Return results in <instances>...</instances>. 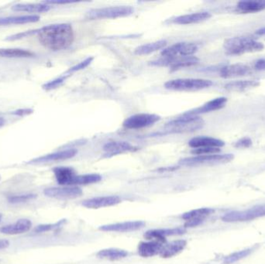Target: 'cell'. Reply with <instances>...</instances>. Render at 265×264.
I'll use <instances>...</instances> for the list:
<instances>
[{
	"label": "cell",
	"instance_id": "28",
	"mask_svg": "<svg viewBox=\"0 0 265 264\" xmlns=\"http://www.w3.org/2000/svg\"><path fill=\"white\" fill-rule=\"evenodd\" d=\"M260 85L258 81L254 80H243V81H232L225 85L226 89L231 92H243L257 87Z\"/></svg>",
	"mask_w": 265,
	"mask_h": 264
},
{
	"label": "cell",
	"instance_id": "21",
	"mask_svg": "<svg viewBox=\"0 0 265 264\" xmlns=\"http://www.w3.org/2000/svg\"><path fill=\"white\" fill-rule=\"evenodd\" d=\"M250 72V68L245 64H235L222 68L220 71V75L224 78H232V77L246 75Z\"/></svg>",
	"mask_w": 265,
	"mask_h": 264
},
{
	"label": "cell",
	"instance_id": "18",
	"mask_svg": "<svg viewBox=\"0 0 265 264\" xmlns=\"http://www.w3.org/2000/svg\"><path fill=\"white\" fill-rule=\"evenodd\" d=\"M186 232V229L183 228H168V229H154L150 230L144 234V237L148 240H155V241L163 243L165 238L170 236H180Z\"/></svg>",
	"mask_w": 265,
	"mask_h": 264
},
{
	"label": "cell",
	"instance_id": "22",
	"mask_svg": "<svg viewBox=\"0 0 265 264\" xmlns=\"http://www.w3.org/2000/svg\"><path fill=\"white\" fill-rule=\"evenodd\" d=\"M211 17L212 15L208 12H199L195 14L179 16L173 19V23L181 25L192 24V23H200L203 21L207 20Z\"/></svg>",
	"mask_w": 265,
	"mask_h": 264
},
{
	"label": "cell",
	"instance_id": "3",
	"mask_svg": "<svg viewBox=\"0 0 265 264\" xmlns=\"http://www.w3.org/2000/svg\"><path fill=\"white\" fill-rule=\"evenodd\" d=\"M204 126V121L198 115H189L184 114L182 117H178L167 123L166 131L170 132H191L199 131Z\"/></svg>",
	"mask_w": 265,
	"mask_h": 264
},
{
	"label": "cell",
	"instance_id": "2",
	"mask_svg": "<svg viewBox=\"0 0 265 264\" xmlns=\"http://www.w3.org/2000/svg\"><path fill=\"white\" fill-rule=\"evenodd\" d=\"M224 49L228 55H240L262 51L265 46L262 42L246 37L229 38L224 42Z\"/></svg>",
	"mask_w": 265,
	"mask_h": 264
},
{
	"label": "cell",
	"instance_id": "4",
	"mask_svg": "<svg viewBox=\"0 0 265 264\" xmlns=\"http://www.w3.org/2000/svg\"><path fill=\"white\" fill-rule=\"evenodd\" d=\"M212 85V81L200 78H178L170 80L165 84V87L170 90L194 91L207 89Z\"/></svg>",
	"mask_w": 265,
	"mask_h": 264
},
{
	"label": "cell",
	"instance_id": "14",
	"mask_svg": "<svg viewBox=\"0 0 265 264\" xmlns=\"http://www.w3.org/2000/svg\"><path fill=\"white\" fill-rule=\"evenodd\" d=\"M145 223L142 221H133L126 223H116V224L105 225L99 227V229L104 232H130L138 230L144 226Z\"/></svg>",
	"mask_w": 265,
	"mask_h": 264
},
{
	"label": "cell",
	"instance_id": "41",
	"mask_svg": "<svg viewBox=\"0 0 265 264\" xmlns=\"http://www.w3.org/2000/svg\"><path fill=\"white\" fill-rule=\"evenodd\" d=\"M255 68L257 70H265V59L258 60L255 64Z\"/></svg>",
	"mask_w": 265,
	"mask_h": 264
},
{
	"label": "cell",
	"instance_id": "19",
	"mask_svg": "<svg viewBox=\"0 0 265 264\" xmlns=\"http://www.w3.org/2000/svg\"><path fill=\"white\" fill-rule=\"evenodd\" d=\"M77 151L74 149L65 150V151H58L56 153L45 155L44 157H38L31 161L32 164H41V163L54 162V161H64L75 157Z\"/></svg>",
	"mask_w": 265,
	"mask_h": 264
},
{
	"label": "cell",
	"instance_id": "40",
	"mask_svg": "<svg viewBox=\"0 0 265 264\" xmlns=\"http://www.w3.org/2000/svg\"><path fill=\"white\" fill-rule=\"evenodd\" d=\"M60 223H57V224L56 225H41V226H38L35 228V232H42L51 230V229H53V228L57 227V226H59Z\"/></svg>",
	"mask_w": 265,
	"mask_h": 264
},
{
	"label": "cell",
	"instance_id": "31",
	"mask_svg": "<svg viewBox=\"0 0 265 264\" xmlns=\"http://www.w3.org/2000/svg\"><path fill=\"white\" fill-rule=\"evenodd\" d=\"M50 6L47 4H17L13 6L15 11L28 12V13H44L50 10Z\"/></svg>",
	"mask_w": 265,
	"mask_h": 264
},
{
	"label": "cell",
	"instance_id": "45",
	"mask_svg": "<svg viewBox=\"0 0 265 264\" xmlns=\"http://www.w3.org/2000/svg\"><path fill=\"white\" fill-rule=\"evenodd\" d=\"M2 214L0 213V222L2 220Z\"/></svg>",
	"mask_w": 265,
	"mask_h": 264
},
{
	"label": "cell",
	"instance_id": "44",
	"mask_svg": "<svg viewBox=\"0 0 265 264\" xmlns=\"http://www.w3.org/2000/svg\"><path fill=\"white\" fill-rule=\"evenodd\" d=\"M6 123V121L2 117H0V128L3 127L4 125Z\"/></svg>",
	"mask_w": 265,
	"mask_h": 264
},
{
	"label": "cell",
	"instance_id": "38",
	"mask_svg": "<svg viewBox=\"0 0 265 264\" xmlns=\"http://www.w3.org/2000/svg\"><path fill=\"white\" fill-rule=\"evenodd\" d=\"M93 60V57H89V58L85 59V60L80 62L79 64H77L76 66L72 67L71 68L70 70L68 71L69 72H77V71L82 70L84 68H86V67L89 66L90 63L92 62V60Z\"/></svg>",
	"mask_w": 265,
	"mask_h": 264
},
{
	"label": "cell",
	"instance_id": "27",
	"mask_svg": "<svg viewBox=\"0 0 265 264\" xmlns=\"http://www.w3.org/2000/svg\"><path fill=\"white\" fill-rule=\"evenodd\" d=\"M39 20H40V17L37 15L17 16V17H2V18H0V26L35 23V22H38V21Z\"/></svg>",
	"mask_w": 265,
	"mask_h": 264
},
{
	"label": "cell",
	"instance_id": "12",
	"mask_svg": "<svg viewBox=\"0 0 265 264\" xmlns=\"http://www.w3.org/2000/svg\"><path fill=\"white\" fill-rule=\"evenodd\" d=\"M53 171L59 185L64 186L76 185L78 174H76V171L72 168L57 167L54 169Z\"/></svg>",
	"mask_w": 265,
	"mask_h": 264
},
{
	"label": "cell",
	"instance_id": "25",
	"mask_svg": "<svg viewBox=\"0 0 265 264\" xmlns=\"http://www.w3.org/2000/svg\"><path fill=\"white\" fill-rule=\"evenodd\" d=\"M186 244L187 243L184 240L171 242L168 245H163L159 255L163 258H170V257H174L175 255L181 253L186 248Z\"/></svg>",
	"mask_w": 265,
	"mask_h": 264
},
{
	"label": "cell",
	"instance_id": "36",
	"mask_svg": "<svg viewBox=\"0 0 265 264\" xmlns=\"http://www.w3.org/2000/svg\"><path fill=\"white\" fill-rule=\"evenodd\" d=\"M220 148H212V147H208V148H197L194 149L191 151V153L195 155H210L215 154L220 152Z\"/></svg>",
	"mask_w": 265,
	"mask_h": 264
},
{
	"label": "cell",
	"instance_id": "37",
	"mask_svg": "<svg viewBox=\"0 0 265 264\" xmlns=\"http://www.w3.org/2000/svg\"><path fill=\"white\" fill-rule=\"evenodd\" d=\"M65 80V77H59V78H57V79L53 80V81H51V82H48V83L44 85V89H45L46 90H51V89L57 88L64 82Z\"/></svg>",
	"mask_w": 265,
	"mask_h": 264
},
{
	"label": "cell",
	"instance_id": "20",
	"mask_svg": "<svg viewBox=\"0 0 265 264\" xmlns=\"http://www.w3.org/2000/svg\"><path fill=\"white\" fill-rule=\"evenodd\" d=\"M189 145L192 147L194 149L197 148H220L225 145L224 141L216 139L213 137H208V136H198V137L193 138L189 142Z\"/></svg>",
	"mask_w": 265,
	"mask_h": 264
},
{
	"label": "cell",
	"instance_id": "5",
	"mask_svg": "<svg viewBox=\"0 0 265 264\" xmlns=\"http://www.w3.org/2000/svg\"><path fill=\"white\" fill-rule=\"evenodd\" d=\"M131 6H111V7L93 9L88 12L86 17L91 19H111L118 17H127L133 14Z\"/></svg>",
	"mask_w": 265,
	"mask_h": 264
},
{
	"label": "cell",
	"instance_id": "17",
	"mask_svg": "<svg viewBox=\"0 0 265 264\" xmlns=\"http://www.w3.org/2000/svg\"><path fill=\"white\" fill-rule=\"evenodd\" d=\"M32 227L31 220L27 219H21L17 220L15 223L6 225L0 228V232L6 235L23 234L28 232Z\"/></svg>",
	"mask_w": 265,
	"mask_h": 264
},
{
	"label": "cell",
	"instance_id": "9",
	"mask_svg": "<svg viewBox=\"0 0 265 264\" xmlns=\"http://www.w3.org/2000/svg\"><path fill=\"white\" fill-rule=\"evenodd\" d=\"M198 51V47L193 43H178L170 47H166L161 52L163 57L174 58V57H190Z\"/></svg>",
	"mask_w": 265,
	"mask_h": 264
},
{
	"label": "cell",
	"instance_id": "10",
	"mask_svg": "<svg viewBox=\"0 0 265 264\" xmlns=\"http://www.w3.org/2000/svg\"><path fill=\"white\" fill-rule=\"evenodd\" d=\"M199 62V58L194 56H190V57H174V58L162 57V58L159 60L152 61L151 64L153 65H158V66L170 67L172 70H178L180 68L193 66Z\"/></svg>",
	"mask_w": 265,
	"mask_h": 264
},
{
	"label": "cell",
	"instance_id": "16",
	"mask_svg": "<svg viewBox=\"0 0 265 264\" xmlns=\"http://www.w3.org/2000/svg\"><path fill=\"white\" fill-rule=\"evenodd\" d=\"M227 102V98L225 97H220V98H214L209 102L204 104L203 106L195 109V110H191V111L186 113V115H198L199 114L207 113L210 112L216 111L224 108Z\"/></svg>",
	"mask_w": 265,
	"mask_h": 264
},
{
	"label": "cell",
	"instance_id": "30",
	"mask_svg": "<svg viewBox=\"0 0 265 264\" xmlns=\"http://www.w3.org/2000/svg\"><path fill=\"white\" fill-rule=\"evenodd\" d=\"M97 257L101 259H106L109 261H119L125 258L128 256L127 251L119 249H106L99 251L97 253Z\"/></svg>",
	"mask_w": 265,
	"mask_h": 264
},
{
	"label": "cell",
	"instance_id": "8",
	"mask_svg": "<svg viewBox=\"0 0 265 264\" xmlns=\"http://www.w3.org/2000/svg\"><path fill=\"white\" fill-rule=\"evenodd\" d=\"M263 216H265V206H258L245 211H231L226 214L222 219L224 222L233 223L252 220Z\"/></svg>",
	"mask_w": 265,
	"mask_h": 264
},
{
	"label": "cell",
	"instance_id": "26",
	"mask_svg": "<svg viewBox=\"0 0 265 264\" xmlns=\"http://www.w3.org/2000/svg\"><path fill=\"white\" fill-rule=\"evenodd\" d=\"M237 10L244 14H251L265 10V0L241 1L237 3Z\"/></svg>",
	"mask_w": 265,
	"mask_h": 264
},
{
	"label": "cell",
	"instance_id": "34",
	"mask_svg": "<svg viewBox=\"0 0 265 264\" xmlns=\"http://www.w3.org/2000/svg\"><path fill=\"white\" fill-rule=\"evenodd\" d=\"M250 249H246V250L239 251L237 253H233L229 257H227L224 261L225 264H231L233 263L237 262L241 259L245 258L246 256H248L250 254Z\"/></svg>",
	"mask_w": 265,
	"mask_h": 264
},
{
	"label": "cell",
	"instance_id": "7",
	"mask_svg": "<svg viewBox=\"0 0 265 264\" xmlns=\"http://www.w3.org/2000/svg\"><path fill=\"white\" fill-rule=\"evenodd\" d=\"M160 120L161 117L155 114H136L126 119L123 122V126L128 130H140L153 126Z\"/></svg>",
	"mask_w": 265,
	"mask_h": 264
},
{
	"label": "cell",
	"instance_id": "39",
	"mask_svg": "<svg viewBox=\"0 0 265 264\" xmlns=\"http://www.w3.org/2000/svg\"><path fill=\"white\" fill-rule=\"evenodd\" d=\"M251 145V140H250V138L247 137L242 138L241 140H238L235 144L237 148H247V147H250Z\"/></svg>",
	"mask_w": 265,
	"mask_h": 264
},
{
	"label": "cell",
	"instance_id": "11",
	"mask_svg": "<svg viewBox=\"0 0 265 264\" xmlns=\"http://www.w3.org/2000/svg\"><path fill=\"white\" fill-rule=\"evenodd\" d=\"M46 196L57 199H74L82 194V189L75 186L62 188H48L44 191Z\"/></svg>",
	"mask_w": 265,
	"mask_h": 264
},
{
	"label": "cell",
	"instance_id": "23",
	"mask_svg": "<svg viewBox=\"0 0 265 264\" xmlns=\"http://www.w3.org/2000/svg\"><path fill=\"white\" fill-rule=\"evenodd\" d=\"M135 147L128 142L113 141L109 142L103 147V151L108 156H114L119 153H126L133 151Z\"/></svg>",
	"mask_w": 265,
	"mask_h": 264
},
{
	"label": "cell",
	"instance_id": "13",
	"mask_svg": "<svg viewBox=\"0 0 265 264\" xmlns=\"http://www.w3.org/2000/svg\"><path fill=\"white\" fill-rule=\"evenodd\" d=\"M212 210L208 207H202L186 212L182 215V219L186 221L185 226H197L203 223L206 217L212 213Z\"/></svg>",
	"mask_w": 265,
	"mask_h": 264
},
{
	"label": "cell",
	"instance_id": "1",
	"mask_svg": "<svg viewBox=\"0 0 265 264\" xmlns=\"http://www.w3.org/2000/svg\"><path fill=\"white\" fill-rule=\"evenodd\" d=\"M40 44L52 51L66 49L74 41V30L68 23H57L37 30Z\"/></svg>",
	"mask_w": 265,
	"mask_h": 264
},
{
	"label": "cell",
	"instance_id": "24",
	"mask_svg": "<svg viewBox=\"0 0 265 264\" xmlns=\"http://www.w3.org/2000/svg\"><path fill=\"white\" fill-rule=\"evenodd\" d=\"M163 245L161 242H142L138 245V253L143 257H151L159 255Z\"/></svg>",
	"mask_w": 265,
	"mask_h": 264
},
{
	"label": "cell",
	"instance_id": "29",
	"mask_svg": "<svg viewBox=\"0 0 265 264\" xmlns=\"http://www.w3.org/2000/svg\"><path fill=\"white\" fill-rule=\"evenodd\" d=\"M166 40H158V41L149 43V44H144V45L136 47V49H135L134 53L136 55H148V54L153 53L155 51L163 49V48L166 47Z\"/></svg>",
	"mask_w": 265,
	"mask_h": 264
},
{
	"label": "cell",
	"instance_id": "35",
	"mask_svg": "<svg viewBox=\"0 0 265 264\" xmlns=\"http://www.w3.org/2000/svg\"><path fill=\"white\" fill-rule=\"evenodd\" d=\"M36 198L37 195L34 194H19V195H14V196L9 197L8 201L10 203H21V202L33 200V199Z\"/></svg>",
	"mask_w": 265,
	"mask_h": 264
},
{
	"label": "cell",
	"instance_id": "33",
	"mask_svg": "<svg viewBox=\"0 0 265 264\" xmlns=\"http://www.w3.org/2000/svg\"><path fill=\"white\" fill-rule=\"evenodd\" d=\"M102 180L99 174H91L78 175L76 180V185H89V184L97 183Z\"/></svg>",
	"mask_w": 265,
	"mask_h": 264
},
{
	"label": "cell",
	"instance_id": "43",
	"mask_svg": "<svg viewBox=\"0 0 265 264\" xmlns=\"http://www.w3.org/2000/svg\"><path fill=\"white\" fill-rule=\"evenodd\" d=\"M256 34L258 35H265V28L259 29V30L256 31Z\"/></svg>",
	"mask_w": 265,
	"mask_h": 264
},
{
	"label": "cell",
	"instance_id": "32",
	"mask_svg": "<svg viewBox=\"0 0 265 264\" xmlns=\"http://www.w3.org/2000/svg\"><path fill=\"white\" fill-rule=\"evenodd\" d=\"M34 54L27 50L19 48H0V57H34Z\"/></svg>",
	"mask_w": 265,
	"mask_h": 264
},
{
	"label": "cell",
	"instance_id": "42",
	"mask_svg": "<svg viewBox=\"0 0 265 264\" xmlns=\"http://www.w3.org/2000/svg\"><path fill=\"white\" fill-rule=\"evenodd\" d=\"M10 245V242L7 240H0V249H6L9 247Z\"/></svg>",
	"mask_w": 265,
	"mask_h": 264
},
{
	"label": "cell",
	"instance_id": "6",
	"mask_svg": "<svg viewBox=\"0 0 265 264\" xmlns=\"http://www.w3.org/2000/svg\"><path fill=\"white\" fill-rule=\"evenodd\" d=\"M233 159V154L199 155L196 157H187L180 161L184 166H199L209 164H225Z\"/></svg>",
	"mask_w": 265,
	"mask_h": 264
},
{
	"label": "cell",
	"instance_id": "15",
	"mask_svg": "<svg viewBox=\"0 0 265 264\" xmlns=\"http://www.w3.org/2000/svg\"><path fill=\"white\" fill-rule=\"evenodd\" d=\"M121 202V198L118 196H102L90 198L82 202V206L88 208H100L116 206Z\"/></svg>",
	"mask_w": 265,
	"mask_h": 264
}]
</instances>
